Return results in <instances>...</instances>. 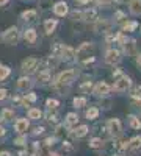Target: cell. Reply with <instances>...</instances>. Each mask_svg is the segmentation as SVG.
Wrapping results in <instances>:
<instances>
[{"mask_svg": "<svg viewBox=\"0 0 141 156\" xmlns=\"http://www.w3.org/2000/svg\"><path fill=\"white\" fill-rule=\"evenodd\" d=\"M93 53H94V45L91 42H83L79 47V50L75 51V58H77V61H80L82 64H88L89 61H94Z\"/></svg>", "mask_w": 141, "mask_h": 156, "instance_id": "6da1fadb", "label": "cell"}, {"mask_svg": "<svg viewBox=\"0 0 141 156\" xmlns=\"http://www.w3.org/2000/svg\"><path fill=\"white\" fill-rule=\"evenodd\" d=\"M75 78V70H65L61 72L57 76V81H55V89H60L61 92H65V86H69Z\"/></svg>", "mask_w": 141, "mask_h": 156, "instance_id": "7a4b0ae2", "label": "cell"}, {"mask_svg": "<svg viewBox=\"0 0 141 156\" xmlns=\"http://www.w3.org/2000/svg\"><path fill=\"white\" fill-rule=\"evenodd\" d=\"M2 39H3V42L8 44V45H16V44L19 42V39H20L19 30H17L16 27H9V28L3 33Z\"/></svg>", "mask_w": 141, "mask_h": 156, "instance_id": "3957f363", "label": "cell"}, {"mask_svg": "<svg viewBox=\"0 0 141 156\" xmlns=\"http://www.w3.org/2000/svg\"><path fill=\"white\" fill-rule=\"evenodd\" d=\"M38 66H39V59L35 58V56H30V58H25L22 61V72L27 73V75H32L38 70Z\"/></svg>", "mask_w": 141, "mask_h": 156, "instance_id": "277c9868", "label": "cell"}, {"mask_svg": "<svg viewBox=\"0 0 141 156\" xmlns=\"http://www.w3.org/2000/svg\"><path fill=\"white\" fill-rule=\"evenodd\" d=\"M130 86H132L130 78L125 76V75H122V76H119V78H116V80H114L113 89L116 90V92H125V90L130 89Z\"/></svg>", "mask_w": 141, "mask_h": 156, "instance_id": "5b68a950", "label": "cell"}, {"mask_svg": "<svg viewBox=\"0 0 141 156\" xmlns=\"http://www.w3.org/2000/svg\"><path fill=\"white\" fill-rule=\"evenodd\" d=\"M107 128H108V133L113 137L122 136V125H121V120L119 119H110L107 122Z\"/></svg>", "mask_w": 141, "mask_h": 156, "instance_id": "8992f818", "label": "cell"}, {"mask_svg": "<svg viewBox=\"0 0 141 156\" xmlns=\"http://www.w3.org/2000/svg\"><path fill=\"white\" fill-rule=\"evenodd\" d=\"M121 51L118 48H110L107 53H105V62L110 64V66H114V64H119L121 62Z\"/></svg>", "mask_w": 141, "mask_h": 156, "instance_id": "52a82bcc", "label": "cell"}, {"mask_svg": "<svg viewBox=\"0 0 141 156\" xmlns=\"http://www.w3.org/2000/svg\"><path fill=\"white\" fill-rule=\"evenodd\" d=\"M111 27H113V23L110 20L99 19L94 23V31H97V33H111Z\"/></svg>", "mask_w": 141, "mask_h": 156, "instance_id": "ba28073f", "label": "cell"}, {"mask_svg": "<svg viewBox=\"0 0 141 156\" xmlns=\"http://www.w3.org/2000/svg\"><path fill=\"white\" fill-rule=\"evenodd\" d=\"M32 86H33V80L28 75L20 76L17 80V83H16V87H17V90H20V92H27L28 89H32Z\"/></svg>", "mask_w": 141, "mask_h": 156, "instance_id": "9c48e42d", "label": "cell"}, {"mask_svg": "<svg viewBox=\"0 0 141 156\" xmlns=\"http://www.w3.org/2000/svg\"><path fill=\"white\" fill-rule=\"evenodd\" d=\"M110 90H111V87H110L105 81H99V83L94 86L93 92H94L97 97H107V95H110Z\"/></svg>", "mask_w": 141, "mask_h": 156, "instance_id": "30bf717a", "label": "cell"}, {"mask_svg": "<svg viewBox=\"0 0 141 156\" xmlns=\"http://www.w3.org/2000/svg\"><path fill=\"white\" fill-rule=\"evenodd\" d=\"M58 58L65 59V61H72V59L75 58V51H74V48H71L69 45H63V44H61Z\"/></svg>", "mask_w": 141, "mask_h": 156, "instance_id": "8fae6325", "label": "cell"}, {"mask_svg": "<svg viewBox=\"0 0 141 156\" xmlns=\"http://www.w3.org/2000/svg\"><path fill=\"white\" fill-rule=\"evenodd\" d=\"M122 47H124V51L127 56H136V41L135 39H125Z\"/></svg>", "mask_w": 141, "mask_h": 156, "instance_id": "7c38bea8", "label": "cell"}, {"mask_svg": "<svg viewBox=\"0 0 141 156\" xmlns=\"http://www.w3.org/2000/svg\"><path fill=\"white\" fill-rule=\"evenodd\" d=\"M24 41L27 42L28 45H35L36 41H38V33L33 30V28H28L24 31Z\"/></svg>", "mask_w": 141, "mask_h": 156, "instance_id": "4fadbf2b", "label": "cell"}, {"mask_svg": "<svg viewBox=\"0 0 141 156\" xmlns=\"http://www.w3.org/2000/svg\"><path fill=\"white\" fill-rule=\"evenodd\" d=\"M54 12L60 17H65L68 12H69V8H68V3L66 2H57L55 6H54Z\"/></svg>", "mask_w": 141, "mask_h": 156, "instance_id": "5bb4252c", "label": "cell"}, {"mask_svg": "<svg viewBox=\"0 0 141 156\" xmlns=\"http://www.w3.org/2000/svg\"><path fill=\"white\" fill-rule=\"evenodd\" d=\"M129 150L133 153H141V136H135L129 140Z\"/></svg>", "mask_w": 141, "mask_h": 156, "instance_id": "9a60e30c", "label": "cell"}, {"mask_svg": "<svg viewBox=\"0 0 141 156\" xmlns=\"http://www.w3.org/2000/svg\"><path fill=\"white\" fill-rule=\"evenodd\" d=\"M82 19L85 20V22H96L97 20V11L96 9H85L83 12H82Z\"/></svg>", "mask_w": 141, "mask_h": 156, "instance_id": "2e32d148", "label": "cell"}, {"mask_svg": "<svg viewBox=\"0 0 141 156\" xmlns=\"http://www.w3.org/2000/svg\"><path fill=\"white\" fill-rule=\"evenodd\" d=\"M20 17L25 22H35L38 19V11L36 9H27V11H24L20 14Z\"/></svg>", "mask_w": 141, "mask_h": 156, "instance_id": "e0dca14e", "label": "cell"}, {"mask_svg": "<svg viewBox=\"0 0 141 156\" xmlns=\"http://www.w3.org/2000/svg\"><path fill=\"white\" fill-rule=\"evenodd\" d=\"M14 129H16L19 134L25 133V131L28 129V120H27V119H17L16 123H14Z\"/></svg>", "mask_w": 141, "mask_h": 156, "instance_id": "ac0fdd59", "label": "cell"}, {"mask_svg": "<svg viewBox=\"0 0 141 156\" xmlns=\"http://www.w3.org/2000/svg\"><path fill=\"white\" fill-rule=\"evenodd\" d=\"M57 25H58V20H57V19H47V20L44 22V30H46V33H47V34H52V33L55 31V28H57Z\"/></svg>", "mask_w": 141, "mask_h": 156, "instance_id": "d6986e66", "label": "cell"}, {"mask_svg": "<svg viewBox=\"0 0 141 156\" xmlns=\"http://www.w3.org/2000/svg\"><path fill=\"white\" fill-rule=\"evenodd\" d=\"M129 6H130V12L133 16H139L141 14V0H130Z\"/></svg>", "mask_w": 141, "mask_h": 156, "instance_id": "ffe728a7", "label": "cell"}, {"mask_svg": "<svg viewBox=\"0 0 141 156\" xmlns=\"http://www.w3.org/2000/svg\"><path fill=\"white\" fill-rule=\"evenodd\" d=\"M50 80H52V75H50L49 70H39V73H38V81L43 83V84H46V83H49Z\"/></svg>", "mask_w": 141, "mask_h": 156, "instance_id": "44dd1931", "label": "cell"}, {"mask_svg": "<svg viewBox=\"0 0 141 156\" xmlns=\"http://www.w3.org/2000/svg\"><path fill=\"white\" fill-rule=\"evenodd\" d=\"M138 28V22L135 20H130V22H125L122 25V31H127V33H130V31H135Z\"/></svg>", "mask_w": 141, "mask_h": 156, "instance_id": "7402d4cb", "label": "cell"}, {"mask_svg": "<svg viewBox=\"0 0 141 156\" xmlns=\"http://www.w3.org/2000/svg\"><path fill=\"white\" fill-rule=\"evenodd\" d=\"M85 115H86V119H89V120H94V119H97V115H99V109H97L96 106H91L89 109H86Z\"/></svg>", "mask_w": 141, "mask_h": 156, "instance_id": "603a6c76", "label": "cell"}, {"mask_svg": "<svg viewBox=\"0 0 141 156\" xmlns=\"http://www.w3.org/2000/svg\"><path fill=\"white\" fill-rule=\"evenodd\" d=\"M129 125L133 129H139L141 128V120L138 119L136 115H129Z\"/></svg>", "mask_w": 141, "mask_h": 156, "instance_id": "cb8c5ba5", "label": "cell"}, {"mask_svg": "<svg viewBox=\"0 0 141 156\" xmlns=\"http://www.w3.org/2000/svg\"><path fill=\"white\" fill-rule=\"evenodd\" d=\"M28 119H33V120H38V119H41V115H43V112L38 109V108H30L28 109Z\"/></svg>", "mask_w": 141, "mask_h": 156, "instance_id": "d4e9b609", "label": "cell"}, {"mask_svg": "<svg viewBox=\"0 0 141 156\" xmlns=\"http://www.w3.org/2000/svg\"><path fill=\"white\" fill-rule=\"evenodd\" d=\"M77 122H79V115H77L75 112H69V114L66 115V125H68V126H72V125H75Z\"/></svg>", "mask_w": 141, "mask_h": 156, "instance_id": "484cf974", "label": "cell"}, {"mask_svg": "<svg viewBox=\"0 0 141 156\" xmlns=\"http://www.w3.org/2000/svg\"><path fill=\"white\" fill-rule=\"evenodd\" d=\"M88 131H89L88 126H86V125H82V126H79V128H77L75 131L72 133V136H74V137H83Z\"/></svg>", "mask_w": 141, "mask_h": 156, "instance_id": "4316f807", "label": "cell"}, {"mask_svg": "<svg viewBox=\"0 0 141 156\" xmlns=\"http://www.w3.org/2000/svg\"><path fill=\"white\" fill-rule=\"evenodd\" d=\"M89 147H91V148H94V150H97V148H102V147H104V140H102V139H99V137H93L91 140H89Z\"/></svg>", "mask_w": 141, "mask_h": 156, "instance_id": "83f0119b", "label": "cell"}, {"mask_svg": "<svg viewBox=\"0 0 141 156\" xmlns=\"http://www.w3.org/2000/svg\"><path fill=\"white\" fill-rule=\"evenodd\" d=\"M11 73V69L8 66H5V64H0V80H5V78H8Z\"/></svg>", "mask_w": 141, "mask_h": 156, "instance_id": "f1b7e54d", "label": "cell"}, {"mask_svg": "<svg viewBox=\"0 0 141 156\" xmlns=\"http://www.w3.org/2000/svg\"><path fill=\"white\" fill-rule=\"evenodd\" d=\"M36 94L35 92H28V94H25V97L22 98V105H28V103H33L36 101Z\"/></svg>", "mask_w": 141, "mask_h": 156, "instance_id": "f546056e", "label": "cell"}, {"mask_svg": "<svg viewBox=\"0 0 141 156\" xmlns=\"http://www.w3.org/2000/svg\"><path fill=\"white\" fill-rule=\"evenodd\" d=\"M13 117H14V111H13V109H9V108L2 109V119H5V120H11Z\"/></svg>", "mask_w": 141, "mask_h": 156, "instance_id": "4dcf8cb0", "label": "cell"}, {"mask_svg": "<svg viewBox=\"0 0 141 156\" xmlns=\"http://www.w3.org/2000/svg\"><path fill=\"white\" fill-rule=\"evenodd\" d=\"M86 105V98L85 97H75L74 98V106L75 108H83Z\"/></svg>", "mask_w": 141, "mask_h": 156, "instance_id": "1f68e13d", "label": "cell"}, {"mask_svg": "<svg viewBox=\"0 0 141 156\" xmlns=\"http://www.w3.org/2000/svg\"><path fill=\"white\" fill-rule=\"evenodd\" d=\"M46 105H47V109H57L58 108V101L55 98H47Z\"/></svg>", "mask_w": 141, "mask_h": 156, "instance_id": "d6a6232c", "label": "cell"}, {"mask_svg": "<svg viewBox=\"0 0 141 156\" xmlns=\"http://www.w3.org/2000/svg\"><path fill=\"white\" fill-rule=\"evenodd\" d=\"M80 89L83 90V92H88V90H91V89H93V84H91V81H85V83L80 86Z\"/></svg>", "mask_w": 141, "mask_h": 156, "instance_id": "836d02e7", "label": "cell"}, {"mask_svg": "<svg viewBox=\"0 0 141 156\" xmlns=\"http://www.w3.org/2000/svg\"><path fill=\"white\" fill-rule=\"evenodd\" d=\"M124 17H125V14H124V12H122V11H116V12H114V19H116L118 22H121V20H124Z\"/></svg>", "mask_w": 141, "mask_h": 156, "instance_id": "e575fe53", "label": "cell"}, {"mask_svg": "<svg viewBox=\"0 0 141 156\" xmlns=\"http://www.w3.org/2000/svg\"><path fill=\"white\" fill-rule=\"evenodd\" d=\"M82 19V12L80 11H74L72 12V20H80Z\"/></svg>", "mask_w": 141, "mask_h": 156, "instance_id": "d590c367", "label": "cell"}, {"mask_svg": "<svg viewBox=\"0 0 141 156\" xmlns=\"http://www.w3.org/2000/svg\"><path fill=\"white\" fill-rule=\"evenodd\" d=\"M8 95V90L6 89H0V101H3Z\"/></svg>", "mask_w": 141, "mask_h": 156, "instance_id": "8d00e7d4", "label": "cell"}, {"mask_svg": "<svg viewBox=\"0 0 141 156\" xmlns=\"http://www.w3.org/2000/svg\"><path fill=\"white\" fill-rule=\"evenodd\" d=\"M110 2H111V0H96V3H97L99 6H107Z\"/></svg>", "mask_w": 141, "mask_h": 156, "instance_id": "74e56055", "label": "cell"}, {"mask_svg": "<svg viewBox=\"0 0 141 156\" xmlns=\"http://www.w3.org/2000/svg\"><path fill=\"white\" fill-rule=\"evenodd\" d=\"M124 73H122V70L121 69H116V70H114L113 72V76H114V80H116V78H119V76H122Z\"/></svg>", "mask_w": 141, "mask_h": 156, "instance_id": "f35d334b", "label": "cell"}, {"mask_svg": "<svg viewBox=\"0 0 141 156\" xmlns=\"http://www.w3.org/2000/svg\"><path fill=\"white\" fill-rule=\"evenodd\" d=\"M47 120H49V122H54V123H55V122H57V115H55V114H50V112H49V114H47Z\"/></svg>", "mask_w": 141, "mask_h": 156, "instance_id": "ab89813d", "label": "cell"}, {"mask_svg": "<svg viewBox=\"0 0 141 156\" xmlns=\"http://www.w3.org/2000/svg\"><path fill=\"white\" fill-rule=\"evenodd\" d=\"M43 133H44V128H41V126H39V128H35V131H33V134H35V136L43 134Z\"/></svg>", "mask_w": 141, "mask_h": 156, "instance_id": "60d3db41", "label": "cell"}, {"mask_svg": "<svg viewBox=\"0 0 141 156\" xmlns=\"http://www.w3.org/2000/svg\"><path fill=\"white\" fill-rule=\"evenodd\" d=\"M52 144H54V139H52V137H49V139L46 140V145H52Z\"/></svg>", "mask_w": 141, "mask_h": 156, "instance_id": "b9f144b4", "label": "cell"}, {"mask_svg": "<svg viewBox=\"0 0 141 156\" xmlns=\"http://www.w3.org/2000/svg\"><path fill=\"white\" fill-rule=\"evenodd\" d=\"M136 62H138V66L141 67V53H139V55H136Z\"/></svg>", "mask_w": 141, "mask_h": 156, "instance_id": "7bdbcfd3", "label": "cell"}, {"mask_svg": "<svg viewBox=\"0 0 141 156\" xmlns=\"http://www.w3.org/2000/svg\"><path fill=\"white\" fill-rule=\"evenodd\" d=\"M77 2H79V3H82V5H86V3H89V2H91V0H77Z\"/></svg>", "mask_w": 141, "mask_h": 156, "instance_id": "ee69618b", "label": "cell"}, {"mask_svg": "<svg viewBox=\"0 0 141 156\" xmlns=\"http://www.w3.org/2000/svg\"><path fill=\"white\" fill-rule=\"evenodd\" d=\"M2 136H5V128L0 125V137H2Z\"/></svg>", "mask_w": 141, "mask_h": 156, "instance_id": "f6af8a7d", "label": "cell"}, {"mask_svg": "<svg viewBox=\"0 0 141 156\" xmlns=\"http://www.w3.org/2000/svg\"><path fill=\"white\" fill-rule=\"evenodd\" d=\"M0 156H11L9 151H0Z\"/></svg>", "mask_w": 141, "mask_h": 156, "instance_id": "bcb514c9", "label": "cell"}, {"mask_svg": "<svg viewBox=\"0 0 141 156\" xmlns=\"http://www.w3.org/2000/svg\"><path fill=\"white\" fill-rule=\"evenodd\" d=\"M8 3V0H0V6H3V5H6Z\"/></svg>", "mask_w": 141, "mask_h": 156, "instance_id": "7dc6e473", "label": "cell"}, {"mask_svg": "<svg viewBox=\"0 0 141 156\" xmlns=\"http://www.w3.org/2000/svg\"><path fill=\"white\" fill-rule=\"evenodd\" d=\"M114 2H118V3H124V2H127V0H114Z\"/></svg>", "mask_w": 141, "mask_h": 156, "instance_id": "c3c4849f", "label": "cell"}, {"mask_svg": "<svg viewBox=\"0 0 141 156\" xmlns=\"http://www.w3.org/2000/svg\"><path fill=\"white\" fill-rule=\"evenodd\" d=\"M114 156H124V154H121V153H119V154H114Z\"/></svg>", "mask_w": 141, "mask_h": 156, "instance_id": "681fc988", "label": "cell"}, {"mask_svg": "<svg viewBox=\"0 0 141 156\" xmlns=\"http://www.w3.org/2000/svg\"><path fill=\"white\" fill-rule=\"evenodd\" d=\"M139 106H141V105H139Z\"/></svg>", "mask_w": 141, "mask_h": 156, "instance_id": "f907efd6", "label": "cell"}]
</instances>
